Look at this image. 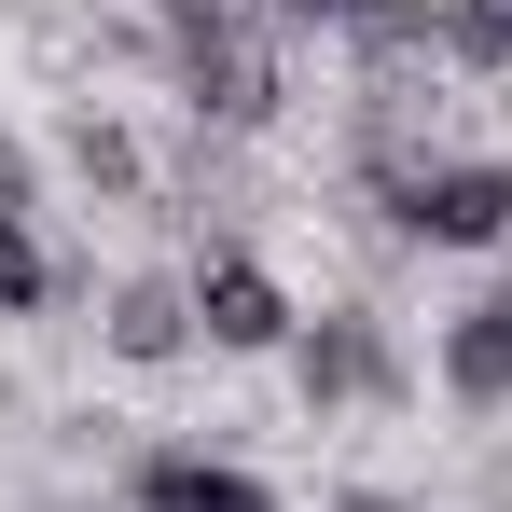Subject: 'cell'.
Wrapping results in <instances>:
<instances>
[{"label": "cell", "instance_id": "cell-9", "mask_svg": "<svg viewBox=\"0 0 512 512\" xmlns=\"http://www.w3.org/2000/svg\"><path fill=\"white\" fill-rule=\"evenodd\" d=\"M443 70L512 84V0H457V14H443Z\"/></svg>", "mask_w": 512, "mask_h": 512}, {"label": "cell", "instance_id": "cell-7", "mask_svg": "<svg viewBox=\"0 0 512 512\" xmlns=\"http://www.w3.org/2000/svg\"><path fill=\"white\" fill-rule=\"evenodd\" d=\"M443 402L457 416H512V277L443 319Z\"/></svg>", "mask_w": 512, "mask_h": 512}, {"label": "cell", "instance_id": "cell-10", "mask_svg": "<svg viewBox=\"0 0 512 512\" xmlns=\"http://www.w3.org/2000/svg\"><path fill=\"white\" fill-rule=\"evenodd\" d=\"M28 305H56V250L28 208H0V319H28Z\"/></svg>", "mask_w": 512, "mask_h": 512}, {"label": "cell", "instance_id": "cell-8", "mask_svg": "<svg viewBox=\"0 0 512 512\" xmlns=\"http://www.w3.org/2000/svg\"><path fill=\"white\" fill-rule=\"evenodd\" d=\"M56 153H70V180H84L97 208H153V153H139V125H125L111 97H70Z\"/></svg>", "mask_w": 512, "mask_h": 512}, {"label": "cell", "instance_id": "cell-14", "mask_svg": "<svg viewBox=\"0 0 512 512\" xmlns=\"http://www.w3.org/2000/svg\"><path fill=\"white\" fill-rule=\"evenodd\" d=\"M402 14H429V28H443V14H457V0H402Z\"/></svg>", "mask_w": 512, "mask_h": 512}, {"label": "cell", "instance_id": "cell-5", "mask_svg": "<svg viewBox=\"0 0 512 512\" xmlns=\"http://www.w3.org/2000/svg\"><path fill=\"white\" fill-rule=\"evenodd\" d=\"M97 346L111 360H139V374H167L180 346H194V263H139V277H111V305H97Z\"/></svg>", "mask_w": 512, "mask_h": 512}, {"label": "cell", "instance_id": "cell-11", "mask_svg": "<svg viewBox=\"0 0 512 512\" xmlns=\"http://www.w3.org/2000/svg\"><path fill=\"white\" fill-rule=\"evenodd\" d=\"M250 14L277 28V42H346V28H360L374 0H250Z\"/></svg>", "mask_w": 512, "mask_h": 512}, {"label": "cell", "instance_id": "cell-2", "mask_svg": "<svg viewBox=\"0 0 512 512\" xmlns=\"http://www.w3.org/2000/svg\"><path fill=\"white\" fill-rule=\"evenodd\" d=\"M291 402L333 429V416H360V402H416V360L388 346V319L374 305H319L305 333H291Z\"/></svg>", "mask_w": 512, "mask_h": 512}, {"label": "cell", "instance_id": "cell-12", "mask_svg": "<svg viewBox=\"0 0 512 512\" xmlns=\"http://www.w3.org/2000/svg\"><path fill=\"white\" fill-rule=\"evenodd\" d=\"M236 14H250V0H153V42L180 56V42H208V28H236Z\"/></svg>", "mask_w": 512, "mask_h": 512}, {"label": "cell", "instance_id": "cell-3", "mask_svg": "<svg viewBox=\"0 0 512 512\" xmlns=\"http://www.w3.org/2000/svg\"><path fill=\"white\" fill-rule=\"evenodd\" d=\"M402 250H499L512 236V153H429L416 180L374 194Z\"/></svg>", "mask_w": 512, "mask_h": 512}, {"label": "cell", "instance_id": "cell-4", "mask_svg": "<svg viewBox=\"0 0 512 512\" xmlns=\"http://www.w3.org/2000/svg\"><path fill=\"white\" fill-rule=\"evenodd\" d=\"M194 333L222 346V360H263V346L305 333V305L277 291V263H263V250H194Z\"/></svg>", "mask_w": 512, "mask_h": 512}, {"label": "cell", "instance_id": "cell-1", "mask_svg": "<svg viewBox=\"0 0 512 512\" xmlns=\"http://www.w3.org/2000/svg\"><path fill=\"white\" fill-rule=\"evenodd\" d=\"M180 111L208 125V139H263L277 111H291V42L263 28V14H236V28H208V42H180Z\"/></svg>", "mask_w": 512, "mask_h": 512}, {"label": "cell", "instance_id": "cell-13", "mask_svg": "<svg viewBox=\"0 0 512 512\" xmlns=\"http://www.w3.org/2000/svg\"><path fill=\"white\" fill-rule=\"evenodd\" d=\"M0 208H28V153L14 139H0Z\"/></svg>", "mask_w": 512, "mask_h": 512}, {"label": "cell", "instance_id": "cell-6", "mask_svg": "<svg viewBox=\"0 0 512 512\" xmlns=\"http://www.w3.org/2000/svg\"><path fill=\"white\" fill-rule=\"evenodd\" d=\"M125 512H277V485H263V471H236V457L153 443V457L125 471Z\"/></svg>", "mask_w": 512, "mask_h": 512}]
</instances>
